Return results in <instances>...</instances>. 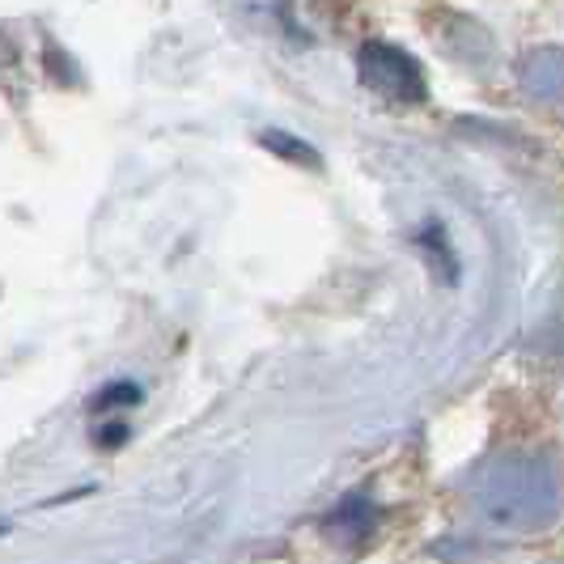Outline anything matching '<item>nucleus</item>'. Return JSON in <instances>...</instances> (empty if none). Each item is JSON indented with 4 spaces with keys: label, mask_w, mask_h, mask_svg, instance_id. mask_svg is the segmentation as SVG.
Returning a JSON list of instances; mask_svg holds the SVG:
<instances>
[{
    "label": "nucleus",
    "mask_w": 564,
    "mask_h": 564,
    "mask_svg": "<svg viewBox=\"0 0 564 564\" xmlns=\"http://www.w3.org/2000/svg\"><path fill=\"white\" fill-rule=\"evenodd\" d=\"M471 506L501 535H539L561 518L556 467L535 454H501L471 480Z\"/></svg>",
    "instance_id": "f257e3e1"
},
{
    "label": "nucleus",
    "mask_w": 564,
    "mask_h": 564,
    "mask_svg": "<svg viewBox=\"0 0 564 564\" xmlns=\"http://www.w3.org/2000/svg\"><path fill=\"white\" fill-rule=\"evenodd\" d=\"M357 73L369 94L387 98V102H421L424 98V73L421 64L408 56L395 43H366L357 52Z\"/></svg>",
    "instance_id": "f03ea898"
},
{
    "label": "nucleus",
    "mask_w": 564,
    "mask_h": 564,
    "mask_svg": "<svg viewBox=\"0 0 564 564\" xmlns=\"http://www.w3.org/2000/svg\"><path fill=\"white\" fill-rule=\"evenodd\" d=\"M518 89L539 102V107H556L564 94V59L561 47H535L518 59Z\"/></svg>",
    "instance_id": "7ed1b4c3"
},
{
    "label": "nucleus",
    "mask_w": 564,
    "mask_h": 564,
    "mask_svg": "<svg viewBox=\"0 0 564 564\" xmlns=\"http://www.w3.org/2000/svg\"><path fill=\"white\" fill-rule=\"evenodd\" d=\"M263 141L272 144V149H284L289 158H306V166H318V153H314V149H306L302 141H289V137H281V132H268Z\"/></svg>",
    "instance_id": "20e7f679"
}]
</instances>
